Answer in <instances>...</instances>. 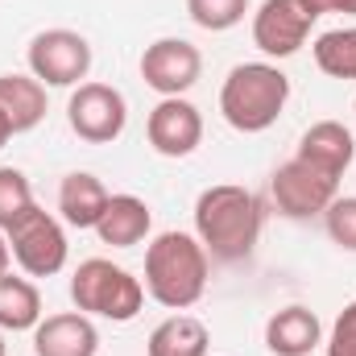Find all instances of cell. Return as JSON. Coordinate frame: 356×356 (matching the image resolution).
<instances>
[{
    "mask_svg": "<svg viewBox=\"0 0 356 356\" xmlns=\"http://www.w3.org/2000/svg\"><path fill=\"white\" fill-rule=\"evenodd\" d=\"M294 158H302L307 166H315V170H323L332 178H344L356 158V137H353V129H344L340 120H315L298 137Z\"/></svg>",
    "mask_w": 356,
    "mask_h": 356,
    "instance_id": "4fadbf2b",
    "label": "cell"
},
{
    "mask_svg": "<svg viewBox=\"0 0 356 356\" xmlns=\"http://www.w3.org/2000/svg\"><path fill=\"white\" fill-rule=\"evenodd\" d=\"M13 269V249H8V232L0 228V273H8Z\"/></svg>",
    "mask_w": 356,
    "mask_h": 356,
    "instance_id": "484cf974",
    "label": "cell"
},
{
    "mask_svg": "<svg viewBox=\"0 0 356 356\" xmlns=\"http://www.w3.org/2000/svg\"><path fill=\"white\" fill-rule=\"evenodd\" d=\"M38 207V199H33V186H29V178L25 170H17V166H0V228L8 232L21 216H29Z\"/></svg>",
    "mask_w": 356,
    "mask_h": 356,
    "instance_id": "44dd1931",
    "label": "cell"
},
{
    "mask_svg": "<svg viewBox=\"0 0 356 356\" xmlns=\"http://www.w3.org/2000/svg\"><path fill=\"white\" fill-rule=\"evenodd\" d=\"M67 124L88 145H112L129 129V99L112 83H79L67 99Z\"/></svg>",
    "mask_w": 356,
    "mask_h": 356,
    "instance_id": "ba28073f",
    "label": "cell"
},
{
    "mask_svg": "<svg viewBox=\"0 0 356 356\" xmlns=\"http://www.w3.org/2000/svg\"><path fill=\"white\" fill-rule=\"evenodd\" d=\"M319 344H323V323L302 302H290L266 319V348L273 356H311Z\"/></svg>",
    "mask_w": 356,
    "mask_h": 356,
    "instance_id": "5bb4252c",
    "label": "cell"
},
{
    "mask_svg": "<svg viewBox=\"0 0 356 356\" xmlns=\"http://www.w3.org/2000/svg\"><path fill=\"white\" fill-rule=\"evenodd\" d=\"M149 228H154V211L141 195H112L95 224V236L108 249H133L149 236Z\"/></svg>",
    "mask_w": 356,
    "mask_h": 356,
    "instance_id": "9a60e30c",
    "label": "cell"
},
{
    "mask_svg": "<svg viewBox=\"0 0 356 356\" xmlns=\"http://www.w3.org/2000/svg\"><path fill=\"white\" fill-rule=\"evenodd\" d=\"M211 257L195 232H158L145 249V294L166 311H191L207 294Z\"/></svg>",
    "mask_w": 356,
    "mask_h": 356,
    "instance_id": "7a4b0ae2",
    "label": "cell"
},
{
    "mask_svg": "<svg viewBox=\"0 0 356 356\" xmlns=\"http://www.w3.org/2000/svg\"><path fill=\"white\" fill-rule=\"evenodd\" d=\"M99 353V327L83 311H58L42 315L33 327V356H95Z\"/></svg>",
    "mask_w": 356,
    "mask_h": 356,
    "instance_id": "7c38bea8",
    "label": "cell"
},
{
    "mask_svg": "<svg viewBox=\"0 0 356 356\" xmlns=\"http://www.w3.org/2000/svg\"><path fill=\"white\" fill-rule=\"evenodd\" d=\"M336 195H340V178L307 166L302 158L282 162L269 178V199L282 220H315L332 207Z\"/></svg>",
    "mask_w": 356,
    "mask_h": 356,
    "instance_id": "52a82bcc",
    "label": "cell"
},
{
    "mask_svg": "<svg viewBox=\"0 0 356 356\" xmlns=\"http://www.w3.org/2000/svg\"><path fill=\"white\" fill-rule=\"evenodd\" d=\"M266 228V203L241 182H216L195 199V236L211 261H245Z\"/></svg>",
    "mask_w": 356,
    "mask_h": 356,
    "instance_id": "6da1fadb",
    "label": "cell"
},
{
    "mask_svg": "<svg viewBox=\"0 0 356 356\" xmlns=\"http://www.w3.org/2000/svg\"><path fill=\"white\" fill-rule=\"evenodd\" d=\"M290 104V75L277 63H236L220 88V116L236 133H266Z\"/></svg>",
    "mask_w": 356,
    "mask_h": 356,
    "instance_id": "3957f363",
    "label": "cell"
},
{
    "mask_svg": "<svg viewBox=\"0 0 356 356\" xmlns=\"http://www.w3.org/2000/svg\"><path fill=\"white\" fill-rule=\"evenodd\" d=\"M42 315V290L33 277H17L13 269L0 273V332H33Z\"/></svg>",
    "mask_w": 356,
    "mask_h": 356,
    "instance_id": "d6986e66",
    "label": "cell"
},
{
    "mask_svg": "<svg viewBox=\"0 0 356 356\" xmlns=\"http://www.w3.org/2000/svg\"><path fill=\"white\" fill-rule=\"evenodd\" d=\"M0 356H8V344H4V332H0Z\"/></svg>",
    "mask_w": 356,
    "mask_h": 356,
    "instance_id": "83f0119b",
    "label": "cell"
},
{
    "mask_svg": "<svg viewBox=\"0 0 356 356\" xmlns=\"http://www.w3.org/2000/svg\"><path fill=\"white\" fill-rule=\"evenodd\" d=\"M353 112H356V104H353Z\"/></svg>",
    "mask_w": 356,
    "mask_h": 356,
    "instance_id": "f1b7e54d",
    "label": "cell"
},
{
    "mask_svg": "<svg viewBox=\"0 0 356 356\" xmlns=\"http://www.w3.org/2000/svg\"><path fill=\"white\" fill-rule=\"evenodd\" d=\"M13 137H17V133H13V124L4 120V112H0V149H4V145H8Z\"/></svg>",
    "mask_w": 356,
    "mask_h": 356,
    "instance_id": "4316f807",
    "label": "cell"
},
{
    "mask_svg": "<svg viewBox=\"0 0 356 356\" xmlns=\"http://www.w3.org/2000/svg\"><path fill=\"white\" fill-rule=\"evenodd\" d=\"M108 199H112L108 186L91 175V170H71V175L58 182V220L71 224V228H79V232H88V228L95 232Z\"/></svg>",
    "mask_w": 356,
    "mask_h": 356,
    "instance_id": "2e32d148",
    "label": "cell"
},
{
    "mask_svg": "<svg viewBox=\"0 0 356 356\" xmlns=\"http://www.w3.org/2000/svg\"><path fill=\"white\" fill-rule=\"evenodd\" d=\"M311 54H315V67L327 79L356 83V25H340V29L319 33L315 46H311Z\"/></svg>",
    "mask_w": 356,
    "mask_h": 356,
    "instance_id": "ffe728a7",
    "label": "cell"
},
{
    "mask_svg": "<svg viewBox=\"0 0 356 356\" xmlns=\"http://www.w3.org/2000/svg\"><path fill=\"white\" fill-rule=\"evenodd\" d=\"M0 112L13 124V133H29L46 120V83H38L29 71L0 75Z\"/></svg>",
    "mask_w": 356,
    "mask_h": 356,
    "instance_id": "e0dca14e",
    "label": "cell"
},
{
    "mask_svg": "<svg viewBox=\"0 0 356 356\" xmlns=\"http://www.w3.org/2000/svg\"><path fill=\"white\" fill-rule=\"evenodd\" d=\"M91 63H95L91 42L79 29H63V25L42 29L25 46V67L46 88H79V83H88Z\"/></svg>",
    "mask_w": 356,
    "mask_h": 356,
    "instance_id": "5b68a950",
    "label": "cell"
},
{
    "mask_svg": "<svg viewBox=\"0 0 356 356\" xmlns=\"http://www.w3.org/2000/svg\"><path fill=\"white\" fill-rule=\"evenodd\" d=\"M137 67H141L145 88L158 91V95L166 99V95H186V91L199 83V75H203V54H199V46L186 42V38H158V42L145 46V54H141Z\"/></svg>",
    "mask_w": 356,
    "mask_h": 356,
    "instance_id": "9c48e42d",
    "label": "cell"
},
{
    "mask_svg": "<svg viewBox=\"0 0 356 356\" xmlns=\"http://www.w3.org/2000/svg\"><path fill=\"white\" fill-rule=\"evenodd\" d=\"M207 348H211V327L186 311L166 315L145 340V356H207Z\"/></svg>",
    "mask_w": 356,
    "mask_h": 356,
    "instance_id": "ac0fdd59",
    "label": "cell"
},
{
    "mask_svg": "<svg viewBox=\"0 0 356 356\" xmlns=\"http://www.w3.org/2000/svg\"><path fill=\"white\" fill-rule=\"evenodd\" d=\"M249 0H186V17L207 33H228L245 21Z\"/></svg>",
    "mask_w": 356,
    "mask_h": 356,
    "instance_id": "7402d4cb",
    "label": "cell"
},
{
    "mask_svg": "<svg viewBox=\"0 0 356 356\" xmlns=\"http://www.w3.org/2000/svg\"><path fill=\"white\" fill-rule=\"evenodd\" d=\"M71 302L91 319L133 323L145 307V282L108 257H88L71 273Z\"/></svg>",
    "mask_w": 356,
    "mask_h": 356,
    "instance_id": "277c9868",
    "label": "cell"
},
{
    "mask_svg": "<svg viewBox=\"0 0 356 356\" xmlns=\"http://www.w3.org/2000/svg\"><path fill=\"white\" fill-rule=\"evenodd\" d=\"M323 348H327V356H356V298L336 315V323H332Z\"/></svg>",
    "mask_w": 356,
    "mask_h": 356,
    "instance_id": "cb8c5ba5",
    "label": "cell"
},
{
    "mask_svg": "<svg viewBox=\"0 0 356 356\" xmlns=\"http://www.w3.org/2000/svg\"><path fill=\"white\" fill-rule=\"evenodd\" d=\"M8 249H13V261L21 266L25 277H54L67 269V257H71L67 228L46 207H33L29 216H21L8 228Z\"/></svg>",
    "mask_w": 356,
    "mask_h": 356,
    "instance_id": "8992f818",
    "label": "cell"
},
{
    "mask_svg": "<svg viewBox=\"0 0 356 356\" xmlns=\"http://www.w3.org/2000/svg\"><path fill=\"white\" fill-rule=\"evenodd\" d=\"M145 137L149 149L162 158H191L203 145V112L186 95H166L154 104L145 120Z\"/></svg>",
    "mask_w": 356,
    "mask_h": 356,
    "instance_id": "8fae6325",
    "label": "cell"
},
{
    "mask_svg": "<svg viewBox=\"0 0 356 356\" xmlns=\"http://www.w3.org/2000/svg\"><path fill=\"white\" fill-rule=\"evenodd\" d=\"M315 21L319 17L302 0H261V8L253 13V46L266 58H290L307 46Z\"/></svg>",
    "mask_w": 356,
    "mask_h": 356,
    "instance_id": "30bf717a",
    "label": "cell"
},
{
    "mask_svg": "<svg viewBox=\"0 0 356 356\" xmlns=\"http://www.w3.org/2000/svg\"><path fill=\"white\" fill-rule=\"evenodd\" d=\"M315 17H327V13H344V17H356V0H302Z\"/></svg>",
    "mask_w": 356,
    "mask_h": 356,
    "instance_id": "d4e9b609",
    "label": "cell"
},
{
    "mask_svg": "<svg viewBox=\"0 0 356 356\" xmlns=\"http://www.w3.org/2000/svg\"><path fill=\"white\" fill-rule=\"evenodd\" d=\"M323 228H327L336 249L356 253V195H344V199L336 195L332 199V207L323 211Z\"/></svg>",
    "mask_w": 356,
    "mask_h": 356,
    "instance_id": "603a6c76",
    "label": "cell"
}]
</instances>
